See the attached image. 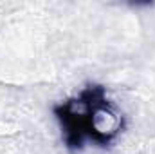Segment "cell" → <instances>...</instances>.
<instances>
[{
    "label": "cell",
    "instance_id": "cell-1",
    "mask_svg": "<svg viewBox=\"0 0 155 154\" xmlns=\"http://www.w3.org/2000/svg\"><path fill=\"white\" fill-rule=\"evenodd\" d=\"M63 145L71 152L87 147L107 149L121 136L126 120L101 83H87L52 107Z\"/></svg>",
    "mask_w": 155,
    "mask_h": 154
}]
</instances>
